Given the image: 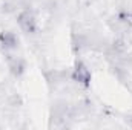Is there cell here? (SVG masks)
Listing matches in <instances>:
<instances>
[{
    "label": "cell",
    "mask_w": 132,
    "mask_h": 130,
    "mask_svg": "<svg viewBox=\"0 0 132 130\" xmlns=\"http://www.w3.org/2000/svg\"><path fill=\"white\" fill-rule=\"evenodd\" d=\"M17 25H19L22 32L28 34V35H32V34L37 32V18H35L34 12L31 9H28V8H25L23 11L19 12Z\"/></svg>",
    "instance_id": "cell-1"
},
{
    "label": "cell",
    "mask_w": 132,
    "mask_h": 130,
    "mask_svg": "<svg viewBox=\"0 0 132 130\" xmlns=\"http://www.w3.org/2000/svg\"><path fill=\"white\" fill-rule=\"evenodd\" d=\"M91 78H92V73L89 70V67L81 63V61H77L74 69L71 70V80L74 83H77L78 86H83V87H89L91 84Z\"/></svg>",
    "instance_id": "cell-2"
},
{
    "label": "cell",
    "mask_w": 132,
    "mask_h": 130,
    "mask_svg": "<svg viewBox=\"0 0 132 130\" xmlns=\"http://www.w3.org/2000/svg\"><path fill=\"white\" fill-rule=\"evenodd\" d=\"M0 46L5 51H14L19 46V38L17 35L11 31H3L0 32Z\"/></svg>",
    "instance_id": "cell-3"
}]
</instances>
